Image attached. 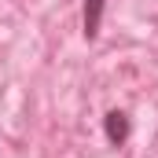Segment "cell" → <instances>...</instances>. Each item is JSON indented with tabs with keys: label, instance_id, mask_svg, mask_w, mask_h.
Segmentation results:
<instances>
[{
	"label": "cell",
	"instance_id": "obj_1",
	"mask_svg": "<svg viewBox=\"0 0 158 158\" xmlns=\"http://www.w3.org/2000/svg\"><path fill=\"white\" fill-rule=\"evenodd\" d=\"M103 11H107V0H85V7H81V30H85V37H88V40L99 37Z\"/></svg>",
	"mask_w": 158,
	"mask_h": 158
},
{
	"label": "cell",
	"instance_id": "obj_2",
	"mask_svg": "<svg viewBox=\"0 0 158 158\" xmlns=\"http://www.w3.org/2000/svg\"><path fill=\"white\" fill-rule=\"evenodd\" d=\"M129 114L125 110H107V118H103V132H107V140L114 143V147H121L125 140H129Z\"/></svg>",
	"mask_w": 158,
	"mask_h": 158
}]
</instances>
